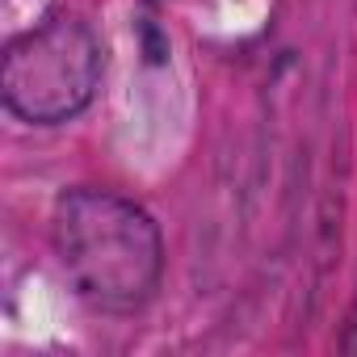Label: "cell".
<instances>
[{
  "instance_id": "7a4b0ae2",
  "label": "cell",
  "mask_w": 357,
  "mask_h": 357,
  "mask_svg": "<svg viewBox=\"0 0 357 357\" xmlns=\"http://www.w3.org/2000/svg\"><path fill=\"white\" fill-rule=\"evenodd\" d=\"M105 51L76 17H51L13 38L0 59V101L30 126H59L76 118L101 84Z\"/></svg>"
},
{
  "instance_id": "6da1fadb",
  "label": "cell",
  "mask_w": 357,
  "mask_h": 357,
  "mask_svg": "<svg viewBox=\"0 0 357 357\" xmlns=\"http://www.w3.org/2000/svg\"><path fill=\"white\" fill-rule=\"evenodd\" d=\"M51 244L72 290L101 311H135L164 269L155 219L114 190H68L51 215Z\"/></svg>"
}]
</instances>
